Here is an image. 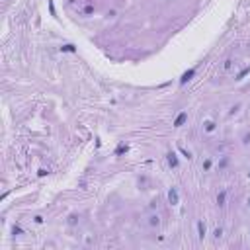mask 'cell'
I'll use <instances>...</instances> for the list:
<instances>
[{
    "instance_id": "cell-1",
    "label": "cell",
    "mask_w": 250,
    "mask_h": 250,
    "mask_svg": "<svg viewBox=\"0 0 250 250\" xmlns=\"http://www.w3.org/2000/svg\"><path fill=\"white\" fill-rule=\"evenodd\" d=\"M184 119H186V114H182L178 119H176V125H182V123H184Z\"/></svg>"
},
{
    "instance_id": "cell-2",
    "label": "cell",
    "mask_w": 250,
    "mask_h": 250,
    "mask_svg": "<svg viewBox=\"0 0 250 250\" xmlns=\"http://www.w3.org/2000/svg\"><path fill=\"white\" fill-rule=\"evenodd\" d=\"M203 235H205V227L199 223V236H203Z\"/></svg>"
},
{
    "instance_id": "cell-3",
    "label": "cell",
    "mask_w": 250,
    "mask_h": 250,
    "mask_svg": "<svg viewBox=\"0 0 250 250\" xmlns=\"http://www.w3.org/2000/svg\"><path fill=\"white\" fill-rule=\"evenodd\" d=\"M170 201H174V203H176V193H174V191H170Z\"/></svg>"
}]
</instances>
